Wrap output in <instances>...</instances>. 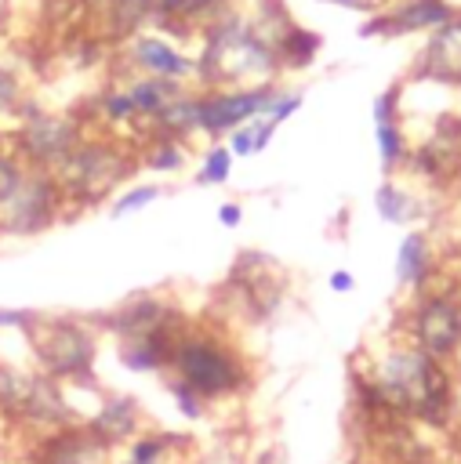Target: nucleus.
I'll return each mask as SVG.
<instances>
[{"label": "nucleus", "instance_id": "nucleus-21", "mask_svg": "<svg viewBox=\"0 0 461 464\" xmlns=\"http://www.w3.org/2000/svg\"><path fill=\"white\" fill-rule=\"evenodd\" d=\"M152 134H160V138H185V134H192V130H200V94H178L152 123Z\"/></svg>", "mask_w": 461, "mask_h": 464}, {"label": "nucleus", "instance_id": "nucleus-7", "mask_svg": "<svg viewBox=\"0 0 461 464\" xmlns=\"http://www.w3.org/2000/svg\"><path fill=\"white\" fill-rule=\"evenodd\" d=\"M18 134H15V152L22 160H29L36 170H54L83 138H80V123L73 116H54L44 112L40 105H25L18 109Z\"/></svg>", "mask_w": 461, "mask_h": 464}, {"label": "nucleus", "instance_id": "nucleus-35", "mask_svg": "<svg viewBox=\"0 0 461 464\" xmlns=\"http://www.w3.org/2000/svg\"><path fill=\"white\" fill-rule=\"evenodd\" d=\"M18 109H22V83L7 65H0V120L15 116Z\"/></svg>", "mask_w": 461, "mask_h": 464}, {"label": "nucleus", "instance_id": "nucleus-31", "mask_svg": "<svg viewBox=\"0 0 461 464\" xmlns=\"http://www.w3.org/2000/svg\"><path fill=\"white\" fill-rule=\"evenodd\" d=\"M25 167H22V156L11 152V149H0V210L7 207V199L15 196L18 181H22Z\"/></svg>", "mask_w": 461, "mask_h": 464}, {"label": "nucleus", "instance_id": "nucleus-3", "mask_svg": "<svg viewBox=\"0 0 461 464\" xmlns=\"http://www.w3.org/2000/svg\"><path fill=\"white\" fill-rule=\"evenodd\" d=\"M167 370H174V377L185 381L189 388H196L207 402L240 395L250 384L247 362L229 344H221L211 334H192V330H181L174 337Z\"/></svg>", "mask_w": 461, "mask_h": 464}, {"label": "nucleus", "instance_id": "nucleus-11", "mask_svg": "<svg viewBox=\"0 0 461 464\" xmlns=\"http://www.w3.org/2000/svg\"><path fill=\"white\" fill-rule=\"evenodd\" d=\"M457 7L450 0H392L388 7L374 11L370 22L359 25V36H414V33H432L443 22H450Z\"/></svg>", "mask_w": 461, "mask_h": 464}, {"label": "nucleus", "instance_id": "nucleus-25", "mask_svg": "<svg viewBox=\"0 0 461 464\" xmlns=\"http://www.w3.org/2000/svg\"><path fill=\"white\" fill-rule=\"evenodd\" d=\"M174 442H189V439L185 435H171V431H138L131 439L127 464H163V457L174 450Z\"/></svg>", "mask_w": 461, "mask_h": 464}, {"label": "nucleus", "instance_id": "nucleus-19", "mask_svg": "<svg viewBox=\"0 0 461 464\" xmlns=\"http://www.w3.org/2000/svg\"><path fill=\"white\" fill-rule=\"evenodd\" d=\"M127 94H131V102H134L138 120L152 123L178 94H185V87H181V80H167V76H138V80L127 87Z\"/></svg>", "mask_w": 461, "mask_h": 464}, {"label": "nucleus", "instance_id": "nucleus-17", "mask_svg": "<svg viewBox=\"0 0 461 464\" xmlns=\"http://www.w3.org/2000/svg\"><path fill=\"white\" fill-rule=\"evenodd\" d=\"M131 62L145 72V76H167V80H185L192 69H196V62L189 58V54H181L174 44H167V40H160V36H145V33H138L134 40H131Z\"/></svg>", "mask_w": 461, "mask_h": 464}, {"label": "nucleus", "instance_id": "nucleus-40", "mask_svg": "<svg viewBox=\"0 0 461 464\" xmlns=\"http://www.w3.org/2000/svg\"><path fill=\"white\" fill-rule=\"evenodd\" d=\"M330 290H334V294H352V290H356V276H352L348 268H334V272H330Z\"/></svg>", "mask_w": 461, "mask_h": 464}, {"label": "nucleus", "instance_id": "nucleus-9", "mask_svg": "<svg viewBox=\"0 0 461 464\" xmlns=\"http://www.w3.org/2000/svg\"><path fill=\"white\" fill-rule=\"evenodd\" d=\"M407 167L425 185L454 188L461 181V120L439 116V123L410 149Z\"/></svg>", "mask_w": 461, "mask_h": 464}, {"label": "nucleus", "instance_id": "nucleus-42", "mask_svg": "<svg viewBox=\"0 0 461 464\" xmlns=\"http://www.w3.org/2000/svg\"><path fill=\"white\" fill-rule=\"evenodd\" d=\"M323 4H338L348 11H374V0H323Z\"/></svg>", "mask_w": 461, "mask_h": 464}, {"label": "nucleus", "instance_id": "nucleus-43", "mask_svg": "<svg viewBox=\"0 0 461 464\" xmlns=\"http://www.w3.org/2000/svg\"><path fill=\"white\" fill-rule=\"evenodd\" d=\"M356 464H392V460H356Z\"/></svg>", "mask_w": 461, "mask_h": 464}, {"label": "nucleus", "instance_id": "nucleus-10", "mask_svg": "<svg viewBox=\"0 0 461 464\" xmlns=\"http://www.w3.org/2000/svg\"><path fill=\"white\" fill-rule=\"evenodd\" d=\"M91 323H94L102 334H113L116 341H131V337H149V334L178 330V308L167 304V301L156 297V294L138 290V294L123 297L116 308L91 315Z\"/></svg>", "mask_w": 461, "mask_h": 464}, {"label": "nucleus", "instance_id": "nucleus-44", "mask_svg": "<svg viewBox=\"0 0 461 464\" xmlns=\"http://www.w3.org/2000/svg\"><path fill=\"white\" fill-rule=\"evenodd\" d=\"M0 29H4V11H0Z\"/></svg>", "mask_w": 461, "mask_h": 464}, {"label": "nucleus", "instance_id": "nucleus-16", "mask_svg": "<svg viewBox=\"0 0 461 464\" xmlns=\"http://www.w3.org/2000/svg\"><path fill=\"white\" fill-rule=\"evenodd\" d=\"M87 428L113 450L142 431V406L134 395H105L98 413L87 420Z\"/></svg>", "mask_w": 461, "mask_h": 464}, {"label": "nucleus", "instance_id": "nucleus-30", "mask_svg": "<svg viewBox=\"0 0 461 464\" xmlns=\"http://www.w3.org/2000/svg\"><path fill=\"white\" fill-rule=\"evenodd\" d=\"M98 116H102L105 123H131V120H138L134 102H131L127 91H105V94L98 98Z\"/></svg>", "mask_w": 461, "mask_h": 464}, {"label": "nucleus", "instance_id": "nucleus-6", "mask_svg": "<svg viewBox=\"0 0 461 464\" xmlns=\"http://www.w3.org/2000/svg\"><path fill=\"white\" fill-rule=\"evenodd\" d=\"M62 188L51 170L25 167L15 196L0 210V236H40L47 232L62 214Z\"/></svg>", "mask_w": 461, "mask_h": 464}, {"label": "nucleus", "instance_id": "nucleus-5", "mask_svg": "<svg viewBox=\"0 0 461 464\" xmlns=\"http://www.w3.org/2000/svg\"><path fill=\"white\" fill-rule=\"evenodd\" d=\"M403 337L439 362L461 355V286H428L414 294L403 315Z\"/></svg>", "mask_w": 461, "mask_h": 464}, {"label": "nucleus", "instance_id": "nucleus-32", "mask_svg": "<svg viewBox=\"0 0 461 464\" xmlns=\"http://www.w3.org/2000/svg\"><path fill=\"white\" fill-rule=\"evenodd\" d=\"M156 196H160V185H134V188H127L123 196H116V199H113V218L134 214V210L149 207Z\"/></svg>", "mask_w": 461, "mask_h": 464}, {"label": "nucleus", "instance_id": "nucleus-27", "mask_svg": "<svg viewBox=\"0 0 461 464\" xmlns=\"http://www.w3.org/2000/svg\"><path fill=\"white\" fill-rule=\"evenodd\" d=\"M185 160H189L185 145L178 138H160V134H152V145L142 156V163L149 170H156V174H178L185 167Z\"/></svg>", "mask_w": 461, "mask_h": 464}, {"label": "nucleus", "instance_id": "nucleus-28", "mask_svg": "<svg viewBox=\"0 0 461 464\" xmlns=\"http://www.w3.org/2000/svg\"><path fill=\"white\" fill-rule=\"evenodd\" d=\"M232 174V152L229 145H211L203 152V163L196 170V185H225Z\"/></svg>", "mask_w": 461, "mask_h": 464}, {"label": "nucleus", "instance_id": "nucleus-18", "mask_svg": "<svg viewBox=\"0 0 461 464\" xmlns=\"http://www.w3.org/2000/svg\"><path fill=\"white\" fill-rule=\"evenodd\" d=\"M181 330H167V334H149V337H131V341H120V362L131 370V373H156V370H167L171 366V348H174V337Z\"/></svg>", "mask_w": 461, "mask_h": 464}, {"label": "nucleus", "instance_id": "nucleus-24", "mask_svg": "<svg viewBox=\"0 0 461 464\" xmlns=\"http://www.w3.org/2000/svg\"><path fill=\"white\" fill-rule=\"evenodd\" d=\"M374 141H378V156H381V170H385V178H392L396 170L407 167L410 141H407L403 123H378V127H374Z\"/></svg>", "mask_w": 461, "mask_h": 464}, {"label": "nucleus", "instance_id": "nucleus-29", "mask_svg": "<svg viewBox=\"0 0 461 464\" xmlns=\"http://www.w3.org/2000/svg\"><path fill=\"white\" fill-rule=\"evenodd\" d=\"M167 392H171V399H174V406H178V413H181L185 420H203V413H207V399H203L196 388H189L185 381L171 377V381H167Z\"/></svg>", "mask_w": 461, "mask_h": 464}, {"label": "nucleus", "instance_id": "nucleus-23", "mask_svg": "<svg viewBox=\"0 0 461 464\" xmlns=\"http://www.w3.org/2000/svg\"><path fill=\"white\" fill-rule=\"evenodd\" d=\"M152 4L156 0H105V22L113 40L138 36L145 22H152Z\"/></svg>", "mask_w": 461, "mask_h": 464}, {"label": "nucleus", "instance_id": "nucleus-2", "mask_svg": "<svg viewBox=\"0 0 461 464\" xmlns=\"http://www.w3.org/2000/svg\"><path fill=\"white\" fill-rule=\"evenodd\" d=\"M29 337L36 370L69 384H87L94 370V352H98V326L80 315H44L36 312L33 323L22 330Z\"/></svg>", "mask_w": 461, "mask_h": 464}, {"label": "nucleus", "instance_id": "nucleus-37", "mask_svg": "<svg viewBox=\"0 0 461 464\" xmlns=\"http://www.w3.org/2000/svg\"><path fill=\"white\" fill-rule=\"evenodd\" d=\"M229 152H232V160H240V156H254V134H250V123L229 130Z\"/></svg>", "mask_w": 461, "mask_h": 464}, {"label": "nucleus", "instance_id": "nucleus-20", "mask_svg": "<svg viewBox=\"0 0 461 464\" xmlns=\"http://www.w3.org/2000/svg\"><path fill=\"white\" fill-rule=\"evenodd\" d=\"M374 210H378V218L381 221H388V225H410V221H417L421 218V199L410 192V188H403L396 178H385L381 185H378V192H374Z\"/></svg>", "mask_w": 461, "mask_h": 464}, {"label": "nucleus", "instance_id": "nucleus-8", "mask_svg": "<svg viewBox=\"0 0 461 464\" xmlns=\"http://www.w3.org/2000/svg\"><path fill=\"white\" fill-rule=\"evenodd\" d=\"M276 80H261L254 87H232V91H207L200 94V130L203 134H229L272 109L280 98Z\"/></svg>", "mask_w": 461, "mask_h": 464}, {"label": "nucleus", "instance_id": "nucleus-34", "mask_svg": "<svg viewBox=\"0 0 461 464\" xmlns=\"http://www.w3.org/2000/svg\"><path fill=\"white\" fill-rule=\"evenodd\" d=\"M399 105H403V83L385 87L374 98V127L378 123H399Z\"/></svg>", "mask_w": 461, "mask_h": 464}, {"label": "nucleus", "instance_id": "nucleus-12", "mask_svg": "<svg viewBox=\"0 0 461 464\" xmlns=\"http://www.w3.org/2000/svg\"><path fill=\"white\" fill-rule=\"evenodd\" d=\"M410 80L446 83V87L461 91V11L425 36V44L414 58V76Z\"/></svg>", "mask_w": 461, "mask_h": 464}, {"label": "nucleus", "instance_id": "nucleus-38", "mask_svg": "<svg viewBox=\"0 0 461 464\" xmlns=\"http://www.w3.org/2000/svg\"><path fill=\"white\" fill-rule=\"evenodd\" d=\"M250 134H254V152H265L276 134V123L269 116H258V120H250Z\"/></svg>", "mask_w": 461, "mask_h": 464}, {"label": "nucleus", "instance_id": "nucleus-13", "mask_svg": "<svg viewBox=\"0 0 461 464\" xmlns=\"http://www.w3.org/2000/svg\"><path fill=\"white\" fill-rule=\"evenodd\" d=\"M105 453L109 446L87 424H65L36 442L33 464H102Z\"/></svg>", "mask_w": 461, "mask_h": 464}, {"label": "nucleus", "instance_id": "nucleus-4", "mask_svg": "<svg viewBox=\"0 0 461 464\" xmlns=\"http://www.w3.org/2000/svg\"><path fill=\"white\" fill-rule=\"evenodd\" d=\"M134 170V156L120 141H80L51 174L62 196L76 207L102 203L127 174Z\"/></svg>", "mask_w": 461, "mask_h": 464}, {"label": "nucleus", "instance_id": "nucleus-41", "mask_svg": "<svg viewBox=\"0 0 461 464\" xmlns=\"http://www.w3.org/2000/svg\"><path fill=\"white\" fill-rule=\"evenodd\" d=\"M218 221H221L225 228H236V225L243 221V207H240V203H221V207H218Z\"/></svg>", "mask_w": 461, "mask_h": 464}, {"label": "nucleus", "instance_id": "nucleus-26", "mask_svg": "<svg viewBox=\"0 0 461 464\" xmlns=\"http://www.w3.org/2000/svg\"><path fill=\"white\" fill-rule=\"evenodd\" d=\"M25 395H29V370L0 362V413L7 420H22Z\"/></svg>", "mask_w": 461, "mask_h": 464}, {"label": "nucleus", "instance_id": "nucleus-36", "mask_svg": "<svg viewBox=\"0 0 461 464\" xmlns=\"http://www.w3.org/2000/svg\"><path fill=\"white\" fill-rule=\"evenodd\" d=\"M301 102H305V94H301V91H294V94H290V91H283V94H280V98L272 102V109H269L265 116H269V120H272V123L280 127L283 120H290V116H294V112L301 109Z\"/></svg>", "mask_w": 461, "mask_h": 464}, {"label": "nucleus", "instance_id": "nucleus-39", "mask_svg": "<svg viewBox=\"0 0 461 464\" xmlns=\"http://www.w3.org/2000/svg\"><path fill=\"white\" fill-rule=\"evenodd\" d=\"M33 308H0V326H7V330H25L29 323H33Z\"/></svg>", "mask_w": 461, "mask_h": 464}, {"label": "nucleus", "instance_id": "nucleus-33", "mask_svg": "<svg viewBox=\"0 0 461 464\" xmlns=\"http://www.w3.org/2000/svg\"><path fill=\"white\" fill-rule=\"evenodd\" d=\"M229 14V0H189L185 4V25H211Z\"/></svg>", "mask_w": 461, "mask_h": 464}, {"label": "nucleus", "instance_id": "nucleus-1", "mask_svg": "<svg viewBox=\"0 0 461 464\" xmlns=\"http://www.w3.org/2000/svg\"><path fill=\"white\" fill-rule=\"evenodd\" d=\"M356 402L370 424L396 428L417 420L425 428H450L457 410V388L446 362L414 348L407 337L388 341L363 370L352 373Z\"/></svg>", "mask_w": 461, "mask_h": 464}, {"label": "nucleus", "instance_id": "nucleus-22", "mask_svg": "<svg viewBox=\"0 0 461 464\" xmlns=\"http://www.w3.org/2000/svg\"><path fill=\"white\" fill-rule=\"evenodd\" d=\"M319 47H323V36L312 33V29H305V25H298V22L276 40V54H280V65L283 69H305V65H312L316 54H319Z\"/></svg>", "mask_w": 461, "mask_h": 464}, {"label": "nucleus", "instance_id": "nucleus-14", "mask_svg": "<svg viewBox=\"0 0 461 464\" xmlns=\"http://www.w3.org/2000/svg\"><path fill=\"white\" fill-rule=\"evenodd\" d=\"M18 424H33L44 435L54 431V428L76 424V413L69 410V399H65L62 381L33 370L29 373V395H25V406H22V420Z\"/></svg>", "mask_w": 461, "mask_h": 464}, {"label": "nucleus", "instance_id": "nucleus-15", "mask_svg": "<svg viewBox=\"0 0 461 464\" xmlns=\"http://www.w3.org/2000/svg\"><path fill=\"white\" fill-rule=\"evenodd\" d=\"M436 279V246L425 228H410L396 250V283L410 294L428 290Z\"/></svg>", "mask_w": 461, "mask_h": 464}]
</instances>
